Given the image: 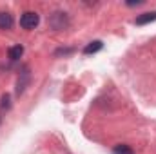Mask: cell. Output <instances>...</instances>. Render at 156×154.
I'll return each mask as SVG.
<instances>
[{
  "mask_svg": "<svg viewBox=\"0 0 156 154\" xmlns=\"http://www.w3.org/2000/svg\"><path fill=\"white\" fill-rule=\"evenodd\" d=\"M102 47H104L102 40H94V42H91V44H87L83 47V54H94V53L102 51Z\"/></svg>",
  "mask_w": 156,
  "mask_h": 154,
  "instance_id": "obj_7",
  "label": "cell"
},
{
  "mask_svg": "<svg viewBox=\"0 0 156 154\" xmlns=\"http://www.w3.org/2000/svg\"><path fill=\"white\" fill-rule=\"evenodd\" d=\"M113 154H134V151L129 145H116L113 149Z\"/></svg>",
  "mask_w": 156,
  "mask_h": 154,
  "instance_id": "obj_8",
  "label": "cell"
},
{
  "mask_svg": "<svg viewBox=\"0 0 156 154\" xmlns=\"http://www.w3.org/2000/svg\"><path fill=\"white\" fill-rule=\"evenodd\" d=\"M151 22H156V11H147V13H142L136 16L134 24L136 26H145V24H151Z\"/></svg>",
  "mask_w": 156,
  "mask_h": 154,
  "instance_id": "obj_4",
  "label": "cell"
},
{
  "mask_svg": "<svg viewBox=\"0 0 156 154\" xmlns=\"http://www.w3.org/2000/svg\"><path fill=\"white\" fill-rule=\"evenodd\" d=\"M29 82H31V73H29L27 67H24V71L20 73L18 82H16V96L24 94V91H26V87L29 85Z\"/></svg>",
  "mask_w": 156,
  "mask_h": 154,
  "instance_id": "obj_3",
  "label": "cell"
},
{
  "mask_svg": "<svg viewBox=\"0 0 156 154\" xmlns=\"http://www.w3.org/2000/svg\"><path fill=\"white\" fill-rule=\"evenodd\" d=\"M22 54H24V47H22L20 44H18V45L9 47V51H7V56H9V60H11V62L20 60V58H22Z\"/></svg>",
  "mask_w": 156,
  "mask_h": 154,
  "instance_id": "obj_6",
  "label": "cell"
},
{
  "mask_svg": "<svg viewBox=\"0 0 156 154\" xmlns=\"http://www.w3.org/2000/svg\"><path fill=\"white\" fill-rule=\"evenodd\" d=\"M13 15L7 11H0V29H11L13 27Z\"/></svg>",
  "mask_w": 156,
  "mask_h": 154,
  "instance_id": "obj_5",
  "label": "cell"
},
{
  "mask_svg": "<svg viewBox=\"0 0 156 154\" xmlns=\"http://www.w3.org/2000/svg\"><path fill=\"white\" fill-rule=\"evenodd\" d=\"M49 27L55 29V31H62V29H67L69 27V16L66 11H55L51 16H49Z\"/></svg>",
  "mask_w": 156,
  "mask_h": 154,
  "instance_id": "obj_1",
  "label": "cell"
},
{
  "mask_svg": "<svg viewBox=\"0 0 156 154\" xmlns=\"http://www.w3.org/2000/svg\"><path fill=\"white\" fill-rule=\"evenodd\" d=\"M71 53H73V49H58V51L55 53V56H60V54L66 56V54H71Z\"/></svg>",
  "mask_w": 156,
  "mask_h": 154,
  "instance_id": "obj_9",
  "label": "cell"
},
{
  "mask_svg": "<svg viewBox=\"0 0 156 154\" xmlns=\"http://www.w3.org/2000/svg\"><path fill=\"white\" fill-rule=\"evenodd\" d=\"M38 22H40V16H38V13H35V11H26V13L20 16V26H22L24 29H27V31L35 29V27L38 26Z\"/></svg>",
  "mask_w": 156,
  "mask_h": 154,
  "instance_id": "obj_2",
  "label": "cell"
},
{
  "mask_svg": "<svg viewBox=\"0 0 156 154\" xmlns=\"http://www.w3.org/2000/svg\"><path fill=\"white\" fill-rule=\"evenodd\" d=\"M129 7H134V5H140V4H144V0H129V2H125Z\"/></svg>",
  "mask_w": 156,
  "mask_h": 154,
  "instance_id": "obj_10",
  "label": "cell"
}]
</instances>
